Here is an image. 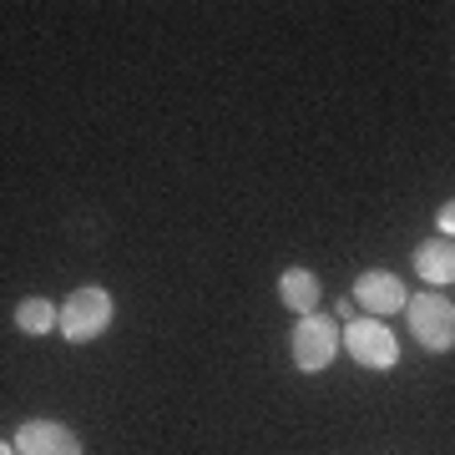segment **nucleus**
<instances>
[{
    "label": "nucleus",
    "mask_w": 455,
    "mask_h": 455,
    "mask_svg": "<svg viewBox=\"0 0 455 455\" xmlns=\"http://www.w3.org/2000/svg\"><path fill=\"white\" fill-rule=\"evenodd\" d=\"M107 324H112V293L97 289V283L76 289L61 309H56V329H61L71 344H92Z\"/></svg>",
    "instance_id": "nucleus-1"
},
{
    "label": "nucleus",
    "mask_w": 455,
    "mask_h": 455,
    "mask_svg": "<svg viewBox=\"0 0 455 455\" xmlns=\"http://www.w3.org/2000/svg\"><path fill=\"white\" fill-rule=\"evenodd\" d=\"M334 355H339V324L329 314H304L293 329V364L304 374H319L334 364Z\"/></svg>",
    "instance_id": "nucleus-2"
},
{
    "label": "nucleus",
    "mask_w": 455,
    "mask_h": 455,
    "mask_svg": "<svg viewBox=\"0 0 455 455\" xmlns=\"http://www.w3.org/2000/svg\"><path fill=\"white\" fill-rule=\"evenodd\" d=\"M339 344L364 370H395V359H400V344H395V334L379 319H349L339 329Z\"/></svg>",
    "instance_id": "nucleus-3"
},
{
    "label": "nucleus",
    "mask_w": 455,
    "mask_h": 455,
    "mask_svg": "<svg viewBox=\"0 0 455 455\" xmlns=\"http://www.w3.org/2000/svg\"><path fill=\"white\" fill-rule=\"evenodd\" d=\"M405 309H410V334L425 349H451L455 344V309L445 293H415Z\"/></svg>",
    "instance_id": "nucleus-4"
},
{
    "label": "nucleus",
    "mask_w": 455,
    "mask_h": 455,
    "mask_svg": "<svg viewBox=\"0 0 455 455\" xmlns=\"http://www.w3.org/2000/svg\"><path fill=\"white\" fill-rule=\"evenodd\" d=\"M11 445L16 455H82V435L61 420H26Z\"/></svg>",
    "instance_id": "nucleus-5"
},
{
    "label": "nucleus",
    "mask_w": 455,
    "mask_h": 455,
    "mask_svg": "<svg viewBox=\"0 0 455 455\" xmlns=\"http://www.w3.org/2000/svg\"><path fill=\"white\" fill-rule=\"evenodd\" d=\"M349 299H355V304H359L364 314H370V319H379V314L405 309V283H400V278H395L390 268H364V274L355 278Z\"/></svg>",
    "instance_id": "nucleus-6"
},
{
    "label": "nucleus",
    "mask_w": 455,
    "mask_h": 455,
    "mask_svg": "<svg viewBox=\"0 0 455 455\" xmlns=\"http://www.w3.org/2000/svg\"><path fill=\"white\" fill-rule=\"evenodd\" d=\"M278 299H283V309H293L299 319L304 314H319V278H314V268H283L278 274Z\"/></svg>",
    "instance_id": "nucleus-7"
},
{
    "label": "nucleus",
    "mask_w": 455,
    "mask_h": 455,
    "mask_svg": "<svg viewBox=\"0 0 455 455\" xmlns=\"http://www.w3.org/2000/svg\"><path fill=\"white\" fill-rule=\"evenodd\" d=\"M415 274L435 289H451L455 278V253H451V238H430V243L415 248Z\"/></svg>",
    "instance_id": "nucleus-8"
},
{
    "label": "nucleus",
    "mask_w": 455,
    "mask_h": 455,
    "mask_svg": "<svg viewBox=\"0 0 455 455\" xmlns=\"http://www.w3.org/2000/svg\"><path fill=\"white\" fill-rule=\"evenodd\" d=\"M16 329L41 339V334H51V329H56V309H51L46 299H20V304H16Z\"/></svg>",
    "instance_id": "nucleus-9"
},
{
    "label": "nucleus",
    "mask_w": 455,
    "mask_h": 455,
    "mask_svg": "<svg viewBox=\"0 0 455 455\" xmlns=\"http://www.w3.org/2000/svg\"><path fill=\"white\" fill-rule=\"evenodd\" d=\"M435 223H440V233H445V238H451V228H455V208H451V203H445V208L435 212Z\"/></svg>",
    "instance_id": "nucleus-10"
},
{
    "label": "nucleus",
    "mask_w": 455,
    "mask_h": 455,
    "mask_svg": "<svg viewBox=\"0 0 455 455\" xmlns=\"http://www.w3.org/2000/svg\"><path fill=\"white\" fill-rule=\"evenodd\" d=\"M0 455H16V445H11V440H0Z\"/></svg>",
    "instance_id": "nucleus-11"
}]
</instances>
